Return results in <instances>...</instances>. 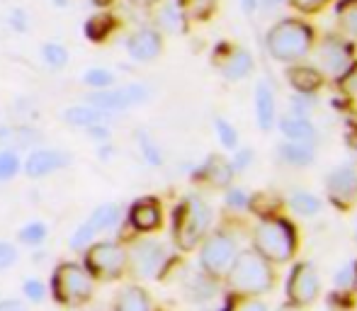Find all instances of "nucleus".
Masks as SVG:
<instances>
[{"label": "nucleus", "instance_id": "obj_19", "mask_svg": "<svg viewBox=\"0 0 357 311\" xmlns=\"http://www.w3.org/2000/svg\"><path fill=\"white\" fill-rule=\"evenodd\" d=\"M112 311H153V307H151V299L144 287H139V285H127V287L114 297Z\"/></svg>", "mask_w": 357, "mask_h": 311}, {"label": "nucleus", "instance_id": "obj_38", "mask_svg": "<svg viewBox=\"0 0 357 311\" xmlns=\"http://www.w3.org/2000/svg\"><path fill=\"white\" fill-rule=\"evenodd\" d=\"M8 24L15 29V32H27V29H29V15H27V10L15 8L13 13H10V17H8Z\"/></svg>", "mask_w": 357, "mask_h": 311}, {"label": "nucleus", "instance_id": "obj_36", "mask_svg": "<svg viewBox=\"0 0 357 311\" xmlns=\"http://www.w3.org/2000/svg\"><path fill=\"white\" fill-rule=\"evenodd\" d=\"M17 263V248L8 241H0V273Z\"/></svg>", "mask_w": 357, "mask_h": 311}, {"label": "nucleus", "instance_id": "obj_46", "mask_svg": "<svg viewBox=\"0 0 357 311\" xmlns=\"http://www.w3.org/2000/svg\"><path fill=\"white\" fill-rule=\"evenodd\" d=\"M241 156V158H238V165H248L250 163V151H243V153H238Z\"/></svg>", "mask_w": 357, "mask_h": 311}, {"label": "nucleus", "instance_id": "obj_14", "mask_svg": "<svg viewBox=\"0 0 357 311\" xmlns=\"http://www.w3.org/2000/svg\"><path fill=\"white\" fill-rule=\"evenodd\" d=\"M39 142H42V134L37 129L27 127V124H15V127L5 124V127H0V151L17 153L20 149H32L34 151Z\"/></svg>", "mask_w": 357, "mask_h": 311}, {"label": "nucleus", "instance_id": "obj_6", "mask_svg": "<svg viewBox=\"0 0 357 311\" xmlns=\"http://www.w3.org/2000/svg\"><path fill=\"white\" fill-rule=\"evenodd\" d=\"M85 270L93 275L95 282H112L129 270L127 248L114 241H95L85 250Z\"/></svg>", "mask_w": 357, "mask_h": 311}, {"label": "nucleus", "instance_id": "obj_34", "mask_svg": "<svg viewBox=\"0 0 357 311\" xmlns=\"http://www.w3.org/2000/svg\"><path fill=\"white\" fill-rule=\"evenodd\" d=\"M282 158L289 160L294 165H306L314 160V153H311L309 146H299V144H287L282 146Z\"/></svg>", "mask_w": 357, "mask_h": 311}, {"label": "nucleus", "instance_id": "obj_2", "mask_svg": "<svg viewBox=\"0 0 357 311\" xmlns=\"http://www.w3.org/2000/svg\"><path fill=\"white\" fill-rule=\"evenodd\" d=\"M229 287L238 294H263L273 287L275 282V275L273 268L265 258H260L255 250H243V253L236 255L234 265H231L229 273Z\"/></svg>", "mask_w": 357, "mask_h": 311}, {"label": "nucleus", "instance_id": "obj_15", "mask_svg": "<svg viewBox=\"0 0 357 311\" xmlns=\"http://www.w3.org/2000/svg\"><path fill=\"white\" fill-rule=\"evenodd\" d=\"M163 222V212H160V204L155 199L146 197V199H139V202L132 204L129 209V224H132L137 232L142 234H149V232H155Z\"/></svg>", "mask_w": 357, "mask_h": 311}, {"label": "nucleus", "instance_id": "obj_40", "mask_svg": "<svg viewBox=\"0 0 357 311\" xmlns=\"http://www.w3.org/2000/svg\"><path fill=\"white\" fill-rule=\"evenodd\" d=\"M294 8H299V10H304V13H316L319 8H324L328 0H289Z\"/></svg>", "mask_w": 357, "mask_h": 311}, {"label": "nucleus", "instance_id": "obj_45", "mask_svg": "<svg viewBox=\"0 0 357 311\" xmlns=\"http://www.w3.org/2000/svg\"><path fill=\"white\" fill-rule=\"evenodd\" d=\"M98 158L100 160L112 158V146H109V144H100V146H98Z\"/></svg>", "mask_w": 357, "mask_h": 311}, {"label": "nucleus", "instance_id": "obj_27", "mask_svg": "<svg viewBox=\"0 0 357 311\" xmlns=\"http://www.w3.org/2000/svg\"><path fill=\"white\" fill-rule=\"evenodd\" d=\"M83 83L98 93V90H109V88H112V85H114V76H112V71H107V68L95 66V68H88V71H85Z\"/></svg>", "mask_w": 357, "mask_h": 311}, {"label": "nucleus", "instance_id": "obj_11", "mask_svg": "<svg viewBox=\"0 0 357 311\" xmlns=\"http://www.w3.org/2000/svg\"><path fill=\"white\" fill-rule=\"evenodd\" d=\"M287 292H289L291 304L296 307H309L319 297V275L311 268L309 263H301L291 270L289 285H287Z\"/></svg>", "mask_w": 357, "mask_h": 311}, {"label": "nucleus", "instance_id": "obj_17", "mask_svg": "<svg viewBox=\"0 0 357 311\" xmlns=\"http://www.w3.org/2000/svg\"><path fill=\"white\" fill-rule=\"evenodd\" d=\"M328 195L340 204H350L357 197V173L353 168H335L328 175Z\"/></svg>", "mask_w": 357, "mask_h": 311}, {"label": "nucleus", "instance_id": "obj_35", "mask_svg": "<svg viewBox=\"0 0 357 311\" xmlns=\"http://www.w3.org/2000/svg\"><path fill=\"white\" fill-rule=\"evenodd\" d=\"M22 294H24V299H27V302L39 304V302H44V299H47V285H44L39 278H29V280H24V282H22Z\"/></svg>", "mask_w": 357, "mask_h": 311}, {"label": "nucleus", "instance_id": "obj_1", "mask_svg": "<svg viewBox=\"0 0 357 311\" xmlns=\"http://www.w3.org/2000/svg\"><path fill=\"white\" fill-rule=\"evenodd\" d=\"M95 294V280L93 275L85 270V265L66 260L54 268L52 275V297L56 299L61 307H83L93 299Z\"/></svg>", "mask_w": 357, "mask_h": 311}, {"label": "nucleus", "instance_id": "obj_44", "mask_svg": "<svg viewBox=\"0 0 357 311\" xmlns=\"http://www.w3.org/2000/svg\"><path fill=\"white\" fill-rule=\"evenodd\" d=\"M226 202H229L231 207H245V195L241 192V190H231L229 197H226Z\"/></svg>", "mask_w": 357, "mask_h": 311}, {"label": "nucleus", "instance_id": "obj_5", "mask_svg": "<svg viewBox=\"0 0 357 311\" xmlns=\"http://www.w3.org/2000/svg\"><path fill=\"white\" fill-rule=\"evenodd\" d=\"M314 42V32L301 20H282L268 34V49L278 61H296L306 56Z\"/></svg>", "mask_w": 357, "mask_h": 311}, {"label": "nucleus", "instance_id": "obj_24", "mask_svg": "<svg viewBox=\"0 0 357 311\" xmlns=\"http://www.w3.org/2000/svg\"><path fill=\"white\" fill-rule=\"evenodd\" d=\"M114 29V20L109 15H93V17L85 22V37L90 42H102L107 39V34Z\"/></svg>", "mask_w": 357, "mask_h": 311}, {"label": "nucleus", "instance_id": "obj_26", "mask_svg": "<svg viewBox=\"0 0 357 311\" xmlns=\"http://www.w3.org/2000/svg\"><path fill=\"white\" fill-rule=\"evenodd\" d=\"M47 236H49V227L44 222H29L17 232V238L24 245H42L47 241Z\"/></svg>", "mask_w": 357, "mask_h": 311}, {"label": "nucleus", "instance_id": "obj_12", "mask_svg": "<svg viewBox=\"0 0 357 311\" xmlns=\"http://www.w3.org/2000/svg\"><path fill=\"white\" fill-rule=\"evenodd\" d=\"M68 163H71V156L66 151H59V149H34V151H29L27 160H24V175L32 180H39L66 168Z\"/></svg>", "mask_w": 357, "mask_h": 311}, {"label": "nucleus", "instance_id": "obj_7", "mask_svg": "<svg viewBox=\"0 0 357 311\" xmlns=\"http://www.w3.org/2000/svg\"><path fill=\"white\" fill-rule=\"evenodd\" d=\"M129 270L142 280H153L168 265V250L160 241L155 238H142L127 250Z\"/></svg>", "mask_w": 357, "mask_h": 311}, {"label": "nucleus", "instance_id": "obj_21", "mask_svg": "<svg viewBox=\"0 0 357 311\" xmlns=\"http://www.w3.org/2000/svg\"><path fill=\"white\" fill-rule=\"evenodd\" d=\"M255 112H258V124L263 129H270L275 122V98L268 85H258L255 90Z\"/></svg>", "mask_w": 357, "mask_h": 311}, {"label": "nucleus", "instance_id": "obj_18", "mask_svg": "<svg viewBox=\"0 0 357 311\" xmlns=\"http://www.w3.org/2000/svg\"><path fill=\"white\" fill-rule=\"evenodd\" d=\"M119 219H122V209H119V204L105 202V204H100V207H95L93 212H90V217L85 219L83 224L95 236H98L102 232H112V229L119 224Z\"/></svg>", "mask_w": 357, "mask_h": 311}, {"label": "nucleus", "instance_id": "obj_49", "mask_svg": "<svg viewBox=\"0 0 357 311\" xmlns=\"http://www.w3.org/2000/svg\"><path fill=\"white\" fill-rule=\"evenodd\" d=\"M132 3H144L146 5V3H155V0H132Z\"/></svg>", "mask_w": 357, "mask_h": 311}, {"label": "nucleus", "instance_id": "obj_20", "mask_svg": "<svg viewBox=\"0 0 357 311\" xmlns=\"http://www.w3.org/2000/svg\"><path fill=\"white\" fill-rule=\"evenodd\" d=\"M282 132L291 144H299V146L311 149V144L316 142V129L311 127V122H306V119H296V117L284 119Z\"/></svg>", "mask_w": 357, "mask_h": 311}, {"label": "nucleus", "instance_id": "obj_39", "mask_svg": "<svg viewBox=\"0 0 357 311\" xmlns=\"http://www.w3.org/2000/svg\"><path fill=\"white\" fill-rule=\"evenodd\" d=\"M355 270H357V265H345V268L338 273V278H335V285H338V287H343V289L353 287V280L357 278Z\"/></svg>", "mask_w": 357, "mask_h": 311}, {"label": "nucleus", "instance_id": "obj_30", "mask_svg": "<svg viewBox=\"0 0 357 311\" xmlns=\"http://www.w3.org/2000/svg\"><path fill=\"white\" fill-rule=\"evenodd\" d=\"M137 144H139V149H142V156L146 158V163H149V165H160V163H163V153H160V146L146 132L137 134Z\"/></svg>", "mask_w": 357, "mask_h": 311}, {"label": "nucleus", "instance_id": "obj_31", "mask_svg": "<svg viewBox=\"0 0 357 311\" xmlns=\"http://www.w3.org/2000/svg\"><path fill=\"white\" fill-rule=\"evenodd\" d=\"M22 168V160H20V153L15 151H0V183H8Z\"/></svg>", "mask_w": 357, "mask_h": 311}, {"label": "nucleus", "instance_id": "obj_4", "mask_svg": "<svg viewBox=\"0 0 357 311\" xmlns=\"http://www.w3.org/2000/svg\"><path fill=\"white\" fill-rule=\"evenodd\" d=\"M255 253L268 263H284L296 250V234L289 222L280 217L263 219L255 229Z\"/></svg>", "mask_w": 357, "mask_h": 311}, {"label": "nucleus", "instance_id": "obj_33", "mask_svg": "<svg viewBox=\"0 0 357 311\" xmlns=\"http://www.w3.org/2000/svg\"><path fill=\"white\" fill-rule=\"evenodd\" d=\"M289 204L296 214H304V217H311V214L319 212V199L309 192H294L289 199Z\"/></svg>", "mask_w": 357, "mask_h": 311}, {"label": "nucleus", "instance_id": "obj_3", "mask_svg": "<svg viewBox=\"0 0 357 311\" xmlns=\"http://www.w3.org/2000/svg\"><path fill=\"white\" fill-rule=\"evenodd\" d=\"M212 224V209L197 195H190L175 209V243L183 250H192L199 241L207 236V229Z\"/></svg>", "mask_w": 357, "mask_h": 311}, {"label": "nucleus", "instance_id": "obj_47", "mask_svg": "<svg viewBox=\"0 0 357 311\" xmlns=\"http://www.w3.org/2000/svg\"><path fill=\"white\" fill-rule=\"evenodd\" d=\"M241 5H243V10H255V0H241Z\"/></svg>", "mask_w": 357, "mask_h": 311}, {"label": "nucleus", "instance_id": "obj_37", "mask_svg": "<svg viewBox=\"0 0 357 311\" xmlns=\"http://www.w3.org/2000/svg\"><path fill=\"white\" fill-rule=\"evenodd\" d=\"M216 132H219V142L224 144L226 149H234L236 146V129L231 127L229 122H224V119H216Z\"/></svg>", "mask_w": 357, "mask_h": 311}, {"label": "nucleus", "instance_id": "obj_10", "mask_svg": "<svg viewBox=\"0 0 357 311\" xmlns=\"http://www.w3.org/2000/svg\"><path fill=\"white\" fill-rule=\"evenodd\" d=\"M319 63L331 78H343L353 66V52L343 39L326 37V42L319 49Z\"/></svg>", "mask_w": 357, "mask_h": 311}, {"label": "nucleus", "instance_id": "obj_43", "mask_svg": "<svg viewBox=\"0 0 357 311\" xmlns=\"http://www.w3.org/2000/svg\"><path fill=\"white\" fill-rule=\"evenodd\" d=\"M0 311H29L20 299H3L0 302Z\"/></svg>", "mask_w": 357, "mask_h": 311}, {"label": "nucleus", "instance_id": "obj_48", "mask_svg": "<svg viewBox=\"0 0 357 311\" xmlns=\"http://www.w3.org/2000/svg\"><path fill=\"white\" fill-rule=\"evenodd\" d=\"M265 5H268V8H278V5H282L284 0H263Z\"/></svg>", "mask_w": 357, "mask_h": 311}, {"label": "nucleus", "instance_id": "obj_16", "mask_svg": "<svg viewBox=\"0 0 357 311\" xmlns=\"http://www.w3.org/2000/svg\"><path fill=\"white\" fill-rule=\"evenodd\" d=\"M61 119L68 124V127L75 129H93V127H102V124L109 122V114L102 112V109L93 107V105H71L61 112Z\"/></svg>", "mask_w": 357, "mask_h": 311}, {"label": "nucleus", "instance_id": "obj_13", "mask_svg": "<svg viewBox=\"0 0 357 311\" xmlns=\"http://www.w3.org/2000/svg\"><path fill=\"white\" fill-rule=\"evenodd\" d=\"M127 52L134 61H153L160 52H163V42H160V34L155 29H137L132 37L127 39Z\"/></svg>", "mask_w": 357, "mask_h": 311}, {"label": "nucleus", "instance_id": "obj_23", "mask_svg": "<svg viewBox=\"0 0 357 311\" xmlns=\"http://www.w3.org/2000/svg\"><path fill=\"white\" fill-rule=\"evenodd\" d=\"M289 80H291V85L299 90V93H314V90L321 88L324 76H321L319 71H314V68H309V66H299V68H291V71H289Z\"/></svg>", "mask_w": 357, "mask_h": 311}, {"label": "nucleus", "instance_id": "obj_28", "mask_svg": "<svg viewBox=\"0 0 357 311\" xmlns=\"http://www.w3.org/2000/svg\"><path fill=\"white\" fill-rule=\"evenodd\" d=\"M204 173H207V178L212 185H229L234 170H231V165L226 163L224 158H212L207 163V168H204Z\"/></svg>", "mask_w": 357, "mask_h": 311}, {"label": "nucleus", "instance_id": "obj_8", "mask_svg": "<svg viewBox=\"0 0 357 311\" xmlns=\"http://www.w3.org/2000/svg\"><path fill=\"white\" fill-rule=\"evenodd\" d=\"M236 255H238V245L229 234H212L204 238L202 253H199V265L209 278H221L231 270Z\"/></svg>", "mask_w": 357, "mask_h": 311}, {"label": "nucleus", "instance_id": "obj_32", "mask_svg": "<svg viewBox=\"0 0 357 311\" xmlns=\"http://www.w3.org/2000/svg\"><path fill=\"white\" fill-rule=\"evenodd\" d=\"M338 17L345 32L357 37V0H343V3L338 5Z\"/></svg>", "mask_w": 357, "mask_h": 311}, {"label": "nucleus", "instance_id": "obj_41", "mask_svg": "<svg viewBox=\"0 0 357 311\" xmlns=\"http://www.w3.org/2000/svg\"><path fill=\"white\" fill-rule=\"evenodd\" d=\"M88 134H90V139H93L95 144H109V129H107V124H102V127H93V129H88Z\"/></svg>", "mask_w": 357, "mask_h": 311}, {"label": "nucleus", "instance_id": "obj_22", "mask_svg": "<svg viewBox=\"0 0 357 311\" xmlns=\"http://www.w3.org/2000/svg\"><path fill=\"white\" fill-rule=\"evenodd\" d=\"M250 68H253V59H250V54L243 52V49H236V52L226 59V63L221 66V71H224V76L229 80H241V78L248 76Z\"/></svg>", "mask_w": 357, "mask_h": 311}, {"label": "nucleus", "instance_id": "obj_42", "mask_svg": "<svg viewBox=\"0 0 357 311\" xmlns=\"http://www.w3.org/2000/svg\"><path fill=\"white\" fill-rule=\"evenodd\" d=\"M234 311H268V304H263L260 299H245Z\"/></svg>", "mask_w": 357, "mask_h": 311}, {"label": "nucleus", "instance_id": "obj_9", "mask_svg": "<svg viewBox=\"0 0 357 311\" xmlns=\"http://www.w3.org/2000/svg\"><path fill=\"white\" fill-rule=\"evenodd\" d=\"M149 98V90L146 85L132 83L124 85V88H109V90H98V93L88 95V105L102 109V112H122V109H129L134 105L144 103Z\"/></svg>", "mask_w": 357, "mask_h": 311}, {"label": "nucleus", "instance_id": "obj_25", "mask_svg": "<svg viewBox=\"0 0 357 311\" xmlns=\"http://www.w3.org/2000/svg\"><path fill=\"white\" fill-rule=\"evenodd\" d=\"M39 54H42V61L47 63L49 68H66L68 66V49L63 47V44L47 42V44H42Z\"/></svg>", "mask_w": 357, "mask_h": 311}, {"label": "nucleus", "instance_id": "obj_29", "mask_svg": "<svg viewBox=\"0 0 357 311\" xmlns=\"http://www.w3.org/2000/svg\"><path fill=\"white\" fill-rule=\"evenodd\" d=\"M158 20H160V24L168 29V32H183V29H185V15L175 3L165 5V8L160 10Z\"/></svg>", "mask_w": 357, "mask_h": 311}]
</instances>
